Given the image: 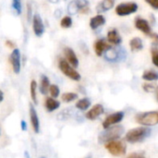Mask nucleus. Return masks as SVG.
Listing matches in <instances>:
<instances>
[{
    "instance_id": "1",
    "label": "nucleus",
    "mask_w": 158,
    "mask_h": 158,
    "mask_svg": "<svg viewBox=\"0 0 158 158\" xmlns=\"http://www.w3.org/2000/svg\"><path fill=\"white\" fill-rule=\"evenodd\" d=\"M124 132V128L122 126H114L105 129L98 136V143L101 144H106L111 141L118 139Z\"/></svg>"
},
{
    "instance_id": "2",
    "label": "nucleus",
    "mask_w": 158,
    "mask_h": 158,
    "mask_svg": "<svg viewBox=\"0 0 158 158\" xmlns=\"http://www.w3.org/2000/svg\"><path fill=\"white\" fill-rule=\"evenodd\" d=\"M152 131L148 127H140L129 131L126 134L125 140L131 143H141L150 136Z\"/></svg>"
},
{
    "instance_id": "3",
    "label": "nucleus",
    "mask_w": 158,
    "mask_h": 158,
    "mask_svg": "<svg viewBox=\"0 0 158 158\" xmlns=\"http://www.w3.org/2000/svg\"><path fill=\"white\" fill-rule=\"evenodd\" d=\"M137 123L143 125L145 127L155 126L158 124V110L156 111H148L139 113L135 117Z\"/></svg>"
},
{
    "instance_id": "4",
    "label": "nucleus",
    "mask_w": 158,
    "mask_h": 158,
    "mask_svg": "<svg viewBox=\"0 0 158 158\" xmlns=\"http://www.w3.org/2000/svg\"><path fill=\"white\" fill-rule=\"evenodd\" d=\"M105 148L114 156H122L126 154L127 146L123 142L120 141H111L105 144Z\"/></svg>"
},
{
    "instance_id": "5",
    "label": "nucleus",
    "mask_w": 158,
    "mask_h": 158,
    "mask_svg": "<svg viewBox=\"0 0 158 158\" xmlns=\"http://www.w3.org/2000/svg\"><path fill=\"white\" fill-rule=\"evenodd\" d=\"M59 69L62 71V73L68 78H69L70 80L77 81L81 80L80 73L74 68H72V66H70V64L67 60L61 59L59 61Z\"/></svg>"
},
{
    "instance_id": "6",
    "label": "nucleus",
    "mask_w": 158,
    "mask_h": 158,
    "mask_svg": "<svg viewBox=\"0 0 158 158\" xmlns=\"http://www.w3.org/2000/svg\"><path fill=\"white\" fill-rule=\"evenodd\" d=\"M89 8L88 0H72L68 6V12L69 15H76L79 12H85Z\"/></svg>"
},
{
    "instance_id": "7",
    "label": "nucleus",
    "mask_w": 158,
    "mask_h": 158,
    "mask_svg": "<svg viewBox=\"0 0 158 158\" xmlns=\"http://www.w3.org/2000/svg\"><path fill=\"white\" fill-rule=\"evenodd\" d=\"M138 10V5L135 2H127L121 3L116 7V13L120 16H129L132 13H135Z\"/></svg>"
},
{
    "instance_id": "8",
    "label": "nucleus",
    "mask_w": 158,
    "mask_h": 158,
    "mask_svg": "<svg viewBox=\"0 0 158 158\" xmlns=\"http://www.w3.org/2000/svg\"><path fill=\"white\" fill-rule=\"evenodd\" d=\"M124 118V112L122 111H118V112H116V113H113L109 116H107L106 118V119L104 120L103 122V128L104 129H107L118 122H120Z\"/></svg>"
},
{
    "instance_id": "9",
    "label": "nucleus",
    "mask_w": 158,
    "mask_h": 158,
    "mask_svg": "<svg viewBox=\"0 0 158 158\" xmlns=\"http://www.w3.org/2000/svg\"><path fill=\"white\" fill-rule=\"evenodd\" d=\"M9 61L11 63L13 71L16 74H19L20 72L21 64H20V52L19 49H14L9 56Z\"/></svg>"
},
{
    "instance_id": "10",
    "label": "nucleus",
    "mask_w": 158,
    "mask_h": 158,
    "mask_svg": "<svg viewBox=\"0 0 158 158\" xmlns=\"http://www.w3.org/2000/svg\"><path fill=\"white\" fill-rule=\"evenodd\" d=\"M32 28L34 34L37 37H41L44 32V26L43 23V19L39 14H35L32 18Z\"/></svg>"
},
{
    "instance_id": "11",
    "label": "nucleus",
    "mask_w": 158,
    "mask_h": 158,
    "mask_svg": "<svg viewBox=\"0 0 158 158\" xmlns=\"http://www.w3.org/2000/svg\"><path fill=\"white\" fill-rule=\"evenodd\" d=\"M94 48L95 55L98 56H102L109 48H111V45L108 43H106L104 39H98L94 43Z\"/></svg>"
},
{
    "instance_id": "12",
    "label": "nucleus",
    "mask_w": 158,
    "mask_h": 158,
    "mask_svg": "<svg viewBox=\"0 0 158 158\" xmlns=\"http://www.w3.org/2000/svg\"><path fill=\"white\" fill-rule=\"evenodd\" d=\"M29 113H30V120L31 123V127L33 129V131L35 133H39L40 131V122H39V118L37 115V112L33 106V105L30 104V109H29Z\"/></svg>"
},
{
    "instance_id": "13",
    "label": "nucleus",
    "mask_w": 158,
    "mask_h": 158,
    "mask_svg": "<svg viewBox=\"0 0 158 158\" xmlns=\"http://www.w3.org/2000/svg\"><path fill=\"white\" fill-rule=\"evenodd\" d=\"M135 27L139 31H143L144 34L150 35L152 33V29H151V26H150L149 22L146 19H143V18H140V17L136 18V19H135Z\"/></svg>"
},
{
    "instance_id": "14",
    "label": "nucleus",
    "mask_w": 158,
    "mask_h": 158,
    "mask_svg": "<svg viewBox=\"0 0 158 158\" xmlns=\"http://www.w3.org/2000/svg\"><path fill=\"white\" fill-rule=\"evenodd\" d=\"M104 113V106L100 104H97L94 106L87 113H86V118L89 120H94L98 117H100Z\"/></svg>"
},
{
    "instance_id": "15",
    "label": "nucleus",
    "mask_w": 158,
    "mask_h": 158,
    "mask_svg": "<svg viewBox=\"0 0 158 158\" xmlns=\"http://www.w3.org/2000/svg\"><path fill=\"white\" fill-rule=\"evenodd\" d=\"M64 54H65V57H66L67 61L72 67L77 68L79 66V59H78L76 54L74 53V51L70 47H66L64 49Z\"/></svg>"
},
{
    "instance_id": "16",
    "label": "nucleus",
    "mask_w": 158,
    "mask_h": 158,
    "mask_svg": "<svg viewBox=\"0 0 158 158\" xmlns=\"http://www.w3.org/2000/svg\"><path fill=\"white\" fill-rule=\"evenodd\" d=\"M115 5V0H102L98 3L96 6V11L98 13H104L111 9Z\"/></svg>"
},
{
    "instance_id": "17",
    "label": "nucleus",
    "mask_w": 158,
    "mask_h": 158,
    "mask_svg": "<svg viewBox=\"0 0 158 158\" xmlns=\"http://www.w3.org/2000/svg\"><path fill=\"white\" fill-rule=\"evenodd\" d=\"M107 40L109 44L118 45L121 43V37L116 29H112L107 32Z\"/></svg>"
},
{
    "instance_id": "18",
    "label": "nucleus",
    "mask_w": 158,
    "mask_h": 158,
    "mask_svg": "<svg viewBox=\"0 0 158 158\" xmlns=\"http://www.w3.org/2000/svg\"><path fill=\"white\" fill-rule=\"evenodd\" d=\"M105 23H106V19L103 15H96L90 19V27L93 30H95L100 26L105 25Z\"/></svg>"
},
{
    "instance_id": "19",
    "label": "nucleus",
    "mask_w": 158,
    "mask_h": 158,
    "mask_svg": "<svg viewBox=\"0 0 158 158\" xmlns=\"http://www.w3.org/2000/svg\"><path fill=\"white\" fill-rule=\"evenodd\" d=\"M44 106H45V108L48 112H53L60 106V103L58 101L55 100L53 97H47L45 99Z\"/></svg>"
},
{
    "instance_id": "20",
    "label": "nucleus",
    "mask_w": 158,
    "mask_h": 158,
    "mask_svg": "<svg viewBox=\"0 0 158 158\" xmlns=\"http://www.w3.org/2000/svg\"><path fill=\"white\" fill-rule=\"evenodd\" d=\"M50 81L49 79L47 78V76L45 75H42L41 77V83H40V92L43 94H46L47 92L50 89Z\"/></svg>"
},
{
    "instance_id": "21",
    "label": "nucleus",
    "mask_w": 158,
    "mask_h": 158,
    "mask_svg": "<svg viewBox=\"0 0 158 158\" xmlns=\"http://www.w3.org/2000/svg\"><path fill=\"white\" fill-rule=\"evenodd\" d=\"M130 47H131V50L132 52H135V51H140L143 49V41L138 38V37H135V38H132L130 42Z\"/></svg>"
},
{
    "instance_id": "22",
    "label": "nucleus",
    "mask_w": 158,
    "mask_h": 158,
    "mask_svg": "<svg viewBox=\"0 0 158 158\" xmlns=\"http://www.w3.org/2000/svg\"><path fill=\"white\" fill-rule=\"evenodd\" d=\"M105 57L106 60L109 61H116L117 59H118L119 55L118 50L114 49V48H109L106 53H105Z\"/></svg>"
},
{
    "instance_id": "23",
    "label": "nucleus",
    "mask_w": 158,
    "mask_h": 158,
    "mask_svg": "<svg viewBox=\"0 0 158 158\" xmlns=\"http://www.w3.org/2000/svg\"><path fill=\"white\" fill-rule=\"evenodd\" d=\"M143 79L146 81H154L158 80V72L154 70H146L143 74Z\"/></svg>"
},
{
    "instance_id": "24",
    "label": "nucleus",
    "mask_w": 158,
    "mask_h": 158,
    "mask_svg": "<svg viewBox=\"0 0 158 158\" xmlns=\"http://www.w3.org/2000/svg\"><path fill=\"white\" fill-rule=\"evenodd\" d=\"M90 106H91V101L88 98H82L76 103V107L81 111L87 110L90 107Z\"/></svg>"
},
{
    "instance_id": "25",
    "label": "nucleus",
    "mask_w": 158,
    "mask_h": 158,
    "mask_svg": "<svg viewBox=\"0 0 158 158\" xmlns=\"http://www.w3.org/2000/svg\"><path fill=\"white\" fill-rule=\"evenodd\" d=\"M30 93L32 102L36 105L37 104V82L32 80L30 85Z\"/></svg>"
},
{
    "instance_id": "26",
    "label": "nucleus",
    "mask_w": 158,
    "mask_h": 158,
    "mask_svg": "<svg viewBox=\"0 0 158 158\" xmlns=\"http://www.w3.org/2000/svg\"><path fill=\"white\" fill-rule=\"evenodd\" d=\"M77 98H78V94H74V93H65L61 96L62 101L65 102V103H70V102L74 101Z\"/></svg>"
},
{
    "instance_id": "27",
    "label": "nucleus",
    "mask_w": 158,
    "mask_h": 158,
    "mask_svg": "<svg viewBox=\"0 0 158 158\" xmlns=\"http://www.w3.org/2000/svg\"><path fill=\"white\" fill-rule=\"evenodd\" d=\"M60 25H61L62 28H65V29H68V28L71 27V25H72V19H71V18L69 16L64 17L61 19V21H60Z\"/></svg>"
},
{
    "instance_id": "28",
    "label": "nucleus",
    "mask_w": 158,
    "mask_h": 158,
    "mask_svg": "<svg viewBox=\"0 0 158 158\" xmlns=\"http://www.w3.org/2000/svg\"><path fill=\"white\" fill-rule=\"evenodd\" d=\"M12 7L17 12V14L19 15L22 11L21 0H12Z\"/></svg>"
},
{
    "instance_id": "29",
    "label": "nucleus",
    "mask_w": 158,
    "mask_h": 158,
    "mask_svg": "<svg viewBox=\"0 0 158 158\" xmlns=\"http://www.w3.org/2000/svg\"><path fill=\"white\" fill-rule=\"evenodd\" d=\"M49 93H50V94H51V96H52L53 98H56V97H58L59 93H60L58 86H57V85H56V84H52V85L50 86Z\"/></svg>"
},
{
    "instance_id": "30",
    "label": "nucleus",
    "mask_w": 158,
    "mask_h": 158,
    "mask_svg": "<svg viewBox=\"0 0 158 158\" xmlns=\"http://www.w3.org/2000/svg\"><path fill=\"white\" fill-rule=\"evenodd\" d=\"M143 88L145 92L147 93H151V92H154V91H156V88L153 85V84H149V83H144L143 85Z\"/></svg>"
},
{
    "instance_id": "31",
    "label": "nucleus",
    "mask_w": 158,
    "mask_h": 158,
    "mask_svg": "<svg viewBox=\"0 0 158 158\" xmlns=\"http://www.w3.org/2000/svg\"><path fill=\"white\" fill-rule=\"evenodd\" d=\"M152 61H153V64L158 68V51H153Z\"/></svg>"
},
{
    "instance_id": "32",
    "label": "nucleus",
    "mask_w": 158,
    "mask_h": 158,
    "mask_svg": "<svg viewBox=\"0 0 158 158\" xmlns=\"http://www.w3.org/2000/svg\"><path fill=\"white\" fill-rule=\"evenodd\" d=\"M146 3H148L154 9L158 10V0H145Z\"/></svg>"
},
{
    "instance_id": "33",
    "label": "nucleus",
    "mask_w": 158,
    "mask_h": 158,
    "mask_svg": "<svg viewBox=\"0 0 158 158\" xmlns=\"http://www.w3.org/2000/svg\"><path fill=\"white\" fill-rule=\"evenodd\" d=\"M150 38L152 39L153 41V44H156V45H158V34L157 33H155V32H152L150 35Z\"/></svg>"
},
{
    "instance_id": "34",
    "label": "nucleus",
    "mask_w": 158,
    "mask_h": 158,
    "mask_svg": "<svg viewBox=\"0 0 158 158\" xmlns=\"http://www.w3.org/2000/svg\"><path fill=\"white\" fill-rule=\"evenodd\" d=\"M127 158H146L143 153H133L131 154Z\"/></svg>"
},
{
    "instance_id": "35",
    "label": "nucleus",
    "mask_w": 158,
    "mask_h": 158,
    "mask_svg": "<svg viewBox=\"0 0 158 158\" xmlns=\"http://www.w3.org/2000/svg\"><path fill=\"white\" fill-rule=\"evenodd\" d=\"M20 128H21V130L22 131H27V123L24 121V120H21L20 121Z\"/></svg>"
},
{
    "instance_id": "36",
    "label": "nucleus",
    "mask_w": 158,
    "mask_h": 158,
    "mask_svg": "<svg viewBox=\"0 0 158 158\" xmlns=\"http://www.w3.org/2000/svg\"><path fill=\"white\" fill-rule=\"evenodd\" d=\"M31 19V6L28 5V20Z\"/></svg>"
},
{
    "instance_id": "37",
    "label": "nucleus",
    "mask_w": 158,
    "mask_h": 158,
    "mask_svg": "<svg viewBox=\"0 0 158 158\" xmlns=\"http://www.w3.org/2000/svg\"><path fill=\"white\" fill-rule=\"evenodd\" d=\"M6 45H8L9 47H14V44H13L11 41H6Z\"/></svg>"
},
{
    "instance_id": "38",
    "label": "nucleus",
    "mask_w": 158,
    "mask_h": 158,
    "mask_svg": "<svg viewBox=\"0 0 158 158\" xmlns=\"http://www.w3.org/2000/svg\"><path fill=\"white\" fill-rule=\"evenodd\" d=\"M24 156H25V158H31L30 155H29V153H28L27 151H25V152H24Z\"/></svg>"
},
{
    "instance_id": "39",
    "label": "nucleus",
    "mask_w": 158,
    "mask_h": 158,
    "mask_svg": "<svg viewBox=\"0 0 158 158\" xmlns=\"http://www.w3.org/2000/svg\"><path fill=\"white\" fill-rule=\"evenodd\" d=\"M58 1L59 0H49V2H51L53 4H56V3H58Z\"/></svg>"
},
{
    "instance_id": "40",
    "label": "nucleus",
    "mask_w": 158,
    "mask_h": 158,
    "mask_svg": "<svg viewBox=\"0 0 158 158\" xmlns=\"http://www.w3.org/2000/svg\"><path fill=\"white\" fill-rule=\"evenodd\" d=\"M3 100H4V94H3V92H1V100L0 101L2 102Z\"/></svg>"
},
{
    "instance_id": "41",
    "label": "nucleus",
    "mask_w": 158,
    "mask_h": 158,
    "mask_svg": "<svg viewBox=\"0 0 158 158\" xmlns=\"http://www.w3.org/2000/svg\"><path fill=\"white\" fill-rule=\"evenodd\" d=\"M156 100H157V102H158V88H156Z\"/></svg>"
},
{
    "instance_id": "42",
    "label": "nucleus",
    "mask_w": 158,
    "mask_h": 158,
    "mask_svg": "<svg viewBox=\"0 0 158 158\" xmlns=\"http://www.w3.org/2000/svg\"><path fill=\"white\" fill-rule=\"evenodd\" d=\"M40 158H46V157H44V156H42V157H40Z\"/></svg>"
},
{
    "instance_id": "43",
    "label": "nucleus",
    "mask_w": 158,
    "mask_h": 158,
    "mask_svg": "<svg viewBox=\"0 0 158 158\" xmlns=\"http://www.w3.org/2000/svg\"><path fill=\"white\" fill-rule=\"evenodd\" d=\"M87 158H91V157H87Z\"/></svg>"
}]
</instances>
